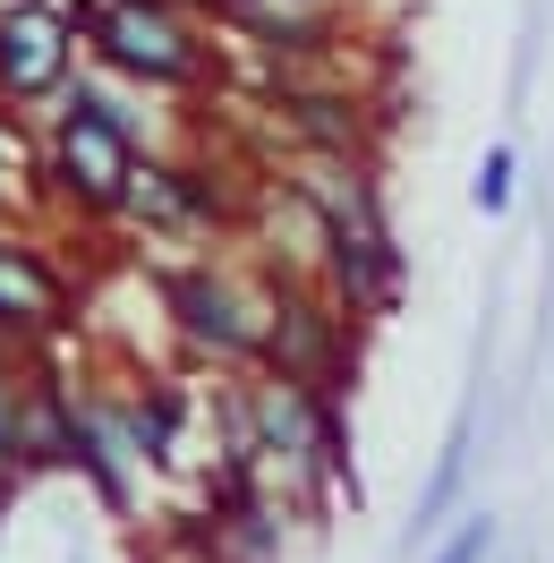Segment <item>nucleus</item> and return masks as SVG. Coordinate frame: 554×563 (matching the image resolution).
I'll list each match as a JSON object with an SVG mask.
<instances>
[{
	"label": "nucleus",
	"mask_w": 554,
	"mask_h": 563,
	"mask_svg": "<svg viewBox=\"0 0 554 563\" xmlns=\"http://www.w3.org/2000/svg\"><path fill=\"white\" fill-rule=\"evenodd\" d=\"M274 9H333V0H274Z\"/></svg>",
	"instance_id": "9b49d317"
},
{
	"label": "nucleus",
	"mask_w": 554,
	"mask_h": 563,
	"mask_svg": "<svg viewBox=\"0 0 554 563\" xmlns=\"http://www.w3.org/2000/svg\"><path fill=\"white\" fill-rule=\"evenodd\" d=\"M163 308L188 333V351L206 358H265V333H274V308L247 290V282L213 274V265H188V274L163 282Z\"/></svg>",
	"instance_id": "20e7f679"
},
{
	"label": "nucleus",
	"mask_w": 554,
	"mask_h": 563,
	"mask_svg": "<svg viewBox=\"0 0 554 563\" xmlns=\"http://www.w3.org/2000/svg\"><path fill=\"white\" fill-rule=\"evenodd\" d=\"M137 154L145 145L129 129H111L95 111H69L52 103V129H43V197L77 222H111L129 206V179H137Z\"/></svg>",
	"instance_id": "f03ea898"
},
{
	"label": "nucleus",
	"mask_w": 554,
	"mask_h": 563,
	"mask_svg": "<svg viewBox=\"0 0 554 563\" xmlns=\"http://www.w3.org/2000/svg\"><path fill=\"white\" fill-rule=\"evenodd\" d=\"M512 172H520L512 145H486V154H478V179H469V206H478V213H503V206H512Z\"/></svg>",
	"instance_id": "1a4fd4ad"
},
{
	"label": "nucleus",
	"mask_w": 554,
	"mask_h": 563,
	"mask_svg": "<svg viewBox=\"0 0 554 563\" xmlns=\"http://www.w3.org/2000/svg\"><path fill=\"white\" fill-rule=\"evenodd\" d=\"M77 60L86 43L60 0H0V103L9 111H52Z\"/></svg>",
	"instance_id": "7ed1b4c3"
},
{
	"label": "nucleus",
	"mask_w": 554,
	"mask_h": 563,
	"mask_svg": "<svg viewBox=\"0 0 554 563\" xmlns=\"http://www.w3.org/2000/svg\"><path fill=\"white\" fill-rule=\"evenodd\" d=\"M324 247H333V282H342L350 308H392V290H401V247L384 231V213H367V222H324Z\"/></svg>",
	"instance_id": "0eeeda50"
},
{
	"label": "nucleus",
	"mask_w": 554,
	"mask_h": 563,
	"mask_svg": "<svg viewBox=\"0 0 554 563\" xmlns=\"http://www.w3.org/2000/svg\"><path fill=\"white\" fill-rule=\"evenodd\" d=\"M129 222L145 231H163V240H188V231H206L222 222V188L206 172H188V163H163V154H137V179H129Z\"/></svg>",
	"instance_id": "423d86ee"
},
{
	"label": "nucleus",
	"mask_w": 554,
	"mask_h": 563,
	"mask_svg": "<svg viewBox=\"0 0 554 563\" xmlns=\"http://www.w3.org/2000/svg\"><path fill=\"white\" fill-rule=\"evenodd\" d=\"M69 18L86 60L145 86V95H188L213 69V43L197 35V18L179 0H69Z\"/></svg>",
	"instance_id": "f257e3e1"
},
{
	"label": "nucleus",
	"mask_w": 554,
	"mask_h": 563,
	"mask_svg": "<svg viewBox=\"0 0 554 563\" xmlns=\"http://www.w3.org/2000/svg\"><path fill=\"white\" fill-rule=\"evenodd\" d=\"M461 453H469V419L452 427V444H444V461H435V478H426V495H418V538L435 529V512L452 504V487H461Z\"/></svg>",
	"instance_id": "6e6552de"
},
{
	"label": "nucleus",
	"mask_w": 554,
	"mask_h": 563,
	"mask_svg": "<svg viewBox=\"0 0 554 563\" xmlns=\"http://www.w3.org/2000/svg\"><path fill=\"white\" fill-rule=\"evenodd\" d=\"M486 547H495V521H486V512H469V529H461L435 563H486Z\"/></svg>",
	"instance_id": "9d476101"
},
{
	"label": "nucleus",
	"mask_w": 554,
	"mask_h": 563,
	"mask_svg": "<svg viewBox=\"0 0 554 563\" xmlns=\"http://www.w3.org/2000/svg\"><path fill=\"white\" fill-rule=\"evenodd\" d=\"M69 274L43 256L35 240L0 231V351H26L43 333H69Z\"/></svg>",
	"instance_id": "39448f33"
}]
</instances>
